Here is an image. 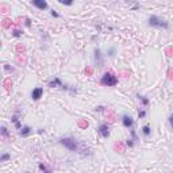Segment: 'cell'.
<instances>
[{
  "label": "cell",
  "instance_id": "cell-10",
  "mask_svg": "<svg viewBox=\"0 0 173 173\" xmlns=\"http://www.w3.org/2000/svg\"><path fill=\"white\" fill-rule=\"evenodd\" d=\"M31 132V128L29 127V126H25V127L21 128V135L22 137H27V135H30Z\"/></svg>",
  "mask_w": 173,
  "mask_h": 173
},
{
  "label": "cell",
  "instance_id": "cell-18",
  "mask_svg": "<svg viewBox=\"0 0 173 173\" xmlns=\"http://www.w3.org/2000/svg\"><path fill=\"white\" fill-rule=\"evenodd\" d=\"M108 56H110V57H114V56H115V49H114V47H111V49L108 50Z\"/></svg>",
  "mask_w": 173,
  "mask_h": 173
},
{
  "label": "cell",
  "instance_id": "cell-6",
  "mask_svg": "<svg viewBox=\"0 0 173 173\" xmlns=\"http://www.w3.org/2000/svg\"><path fill=\"white\" fill-rule=\"evenodd\" d=\"M31 3H33V5H34V7L39 8V10H42V11H43V10H47V8H49V4L46 3L45 0H33Z\"/></svg>",
  "mask_w": 173,
  "mask_h": 173
},
{
  "label": "cell",
  "instance_id": "cell-20",
  "mask_svg": "<svg viewBox=\"0 0 173 173\" xmlns=\"http://www.w3.org/2000/svg\"><path fill=\"white\" fill-rule=\"evenodd\" d=\"M50 14H51V16H54V18H60V14H58V12H56L54 10L50 11Z\"/></svg>",
  "mask_w": 173,
  "mask_h": 173
},
{
  "label": "cell",
  "instance_id": "cell-15",
  "mask_svg": "<svg viewBox=\"0 0 173 173\" xmlns=\"http://www.w3.org/2000/svg\"><path fill=\"white\" fill-rule=\"evenodd\" d=\"M0 130H1V137H3V138L8 137V130H7V127H4V126H3Z\"/></svg>",
  "mask_w": 173,
  "mask_h": 173
},
{
  "label": "cell",
  "instance_id": "cell-25",
  "mask_svg": "<svg viewBox=\"0 0 173 173\" xmlns=\"http://www.w3.org/2000/svg\"><path fill=\"white\" fill-rule=\"evenodd\" d=\"M26 173H30V172H26Z\"/></svg>",
  "mask_w": 173,
  "mask_h": 173
},
{
  "label": "cell",
  "instance_id": "cell-5",
  "mask_svg": "<svg viewBox=\"0 0 173 173\" xmlns=\"http://www.w3.org/2000/svg\"><path fill=\"white\" fill-rule=\"evenodd\" d=\"M97 132H99L103 138H108L110 137V127H108L107 124H100L99 128H97Z\"/></svg>",
  "mask_w": 173,
  "mask_h": 173
},
{
  "label": "cell",
  "instance_id": "cell-4",
  "mask_svg": "<svg viewBox=\"0 0 173 173\" xmlns=\"http://www.w3.org/2000/svg\"><path fill=\"white\" fill-rule=\"evenodd\" d=\"M95 64H96V66H103V64H104V60H103V56H102V51L99 50V49H95Z\"/></svg>",
  "mask_w": 173,
  "mask_h": 173
},
{
  "label": "cell",
  "instance_id": "cell-16",
  "mask_svg": "<svg viewBox=\"0 0 173 173\" xmlns=\"http://www.w3.org/2000/svg\"><path fill=\"white\" fill-rule=\"evenodd\" d=\"M126 145H127L128 148H134V145H135V143H134V139H127V141H126Z\"/></svg>",
  "mask_w": 173,
  "mask_h": 173
},
{
  "label": "cell",
  "instance_id": "cell-8",
  "mask_svg": "<svg viewBox=\"0 0 173 173\" xmlns=\"http://www.w3.org/2000/svg\"><path fill=\"white\" fill-rule=\"evenodd\" d=\"M122 123H123V126H124V127L131 128L132 124H134V119H132L131 116H128V115H123V116H122Z\"/></svg>",
  "mask_w": 173,
  "mask_h": 173
},
{
  "label": "cell",
  "instance_id": "cell-11",
  "mask_svg": "<svg viewBox=\"0 0 173 173\" xmlns=\"http://www.w3.org/2000/svg\"><path fill=\"white\" fill-rule=\"evenodd\" d=\"M142 132H143V135H145V137H149V135H150V132H152V130H150V126H149V124L143 126V127H142Z\"/></svg>",
  "mask_w": 173,
  "mask_h": 173
},
{
  "label": "cell",
  "instance_id": "cell-7",
  "mask_svg": "<svg viewBox=\"0 0 173 173\" xmlns=\"http://www.w3.org/2000/svg\"><path fill=\"white\" fill-rule=\"evenodd\" d=\"M42 95H43V89H42L41 86L34 88L33 92H31V97H33V100H39V99L42 97Z\"/></svg>",
  "mask_w": 173,
  "mask_h": 173
},
{
  "label": "cell",
  "instance_id": "cell-24",
  "mask_svg": "<svg viewBox=\"0 0 173 173\" xmlns=\"http://www.w3.org/2000/svg\"><path fill=\"white\" fill-rule=\"evenodd\" d=\"M102 110H103L102 106H100V107H96V108H95V111H102Z\"/></svg>",
  "mask_w": 173,
  "mask_h": 173
},
{
  "label": "cell",
  "instance_id": "cell-9",
  "mask_svg": "<svg viewBox=\"0 0 173 173\" xmlns=\"http://www.w3.org/2000/svg\"><path fill=\"white\" fill-rule=\"evenodd\" d=\"M49 86H50V88H56V86H64V84H62V81L61 80H60V79H58V77H54V79H53V80H50V81H49Z\"/></svg>",
  "mask_w": 173,
  "mask_h": 173
},
{
  "label": "cell",
  "instance_id": "cell-14",
  "mask_svg": "<svg viewBox=\"0 0 173 173\" xmlns=\"http://www.w3.org/2000/svg\"><path fill=\"white\" fill-rule=\"evenodd\" d=\"M139 97V100H141V103H142L143 106H148L149 104V99L148 97H145V96H138Z\"/></svg>",
  "mask_w": 173,
  "mask_h": 173
},
{
  "label": "cell",
  "instance_id": "cell-23",
  "mask_svg": "<svg viewBox=\"0 0 173 173\" xmlns=\"http://www.w3.org/2000/svg\"><path fill=\"white\" fill-rule=\"evenodd\" d=\"M14 35H15V37H19V35H21V31H19V30H15V31H14Z\"/></svg>",
  "mask_w": 173,
  "mask_h": 173
},
{
  "label": "cell",
  "instance_id": "cell-21",
  "mask_svg": "<svg viewBox=\"0 0 173 173\" xmlns=\"http://www.w3.org/2000/svg\"><path fill=\"white\" fill-rule=\"evenodd\" d=\"M130 132H131L132 139H134V141H137V134H135V131H134V130H130Z\"/></svg>",
  "mask_w": 173,
  "mask_h": 173
},
{
  "label": "cell",
  "instance_id": "cell-22",
  "mask_svg": "<svg viewBox=\"0 0 173 173\" xmlns=\"http://www.w3.org/2000/svg\"><path fill=\"white\" fill-rule=\"evenodd\" d=\"M169 123H170V127H172V130H173V114L169 116Z\"/></svg>",
  "mask_w": 173,
  "mask_h": 173
},
{
  "label": "cell",
  "instance_id": "cell-17",
  "mask_svg": "<svg viewBox=\"0 0 173 173\" xmlns=\"http://www.w3.org/2000/svg\"><path fill=\"white\" fill-rule=\"evenodd\" d=\"M60 3L64 5H72L73 4V1H65V0H60Z\"/></svg>",
  "mask_w": 173,
  "mask_h": 173
},
{
  "label": "cell",
  "instance_id": "cell-13",
  "mask_svg": "<svg viewBox=\"0 0 173 173\" xmlns=\"http://www.w3.org/2000/svg\"><path fill=\"white\" fill-rule=\"evenodd\" d=\"M10 158H11L10 154H8V153H4V154H1V157H0V161H1V162H5V161H7V160H10Z\"/></svg>",
  "mask_w": 173,
  "mask_h": 173
},
{
  "label": "cell",
  "instance_id": "cell-19",
  "mask_svg": "<svg viewBox=\"0 0 173 173\" xmlns=\"http://www.w3.org/2000/svg\"><path fill=\"white\" fill-rule=\"evenodd\" d=\"M138 116H139V119H141V118H145L146 116V111H139V114H138Z\"/></svg>",
  "mask_w": 173,
  "mask_h": 173
},
{
  "label": "cell",
  "instance_id": "cell-1",
  "mask_svg": "<svg viewBox=\"0 0 173 173\" xmlns=\"http://www.w3.org/2000/svg\"><path fill=\"white\" fill-rule=\"evenodd\" d=\"M148 25L150 26V27H158V29H168L169 27V23L165 21V19L160 18V16H156V15L149 16Z\"/></svg>",
  "mask_w": 173,
  "mask_h": 173
},
{
  "label": "cell",
  "instance_id": "cell-12",
  "mask_svg": "<svg viewBox=\"0 0 173 173\" xmlns=\"http://www.w3.org/2000/svg\"><path fill=\"white\" fill-rule=\"evenodd\" d=\"M38 166H39V169H41V170H42L43 173H51V170H50L49 168H47V166H46L45 164H39Z\"/></svg>",
  "mask_w": 173,
  "mask_h": 173
},
{
  "label": "cell",
  "instance_id": "cell-3",
  "mask_svg": "<svg viewBox=\"0 0 173 173\" xmlns=\"http://www.w3.org/2000/svg\"><path fill=\"white\" fill-rule=\"evenodd\" d=\"M60 143H61L62 146H65L68 150H71V152H76L77 150V142H76V139H73V138L64 137L60 139Z\"/></svg>",
  "mask_w": 173,
  "mask_h": 173
},
{
  "label": "cell",
  "instance_id": "cell-2",
  "mask_svg": "<svg viewBox=\"0 0 173 173\" xmlns=\"http://www.w3.org/2000/svg\"><path fill=\"white\" fill-rule=\"evenodd\" d=\"M103 85L106 86H115L118 84V79L115 75H112V73H104L102 77V80H100Z\"/></svg>",
  "mask_w": 173,
  "mask_h": 173
}]
</instances>
